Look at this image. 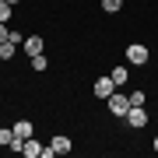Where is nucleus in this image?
Returning a JSON list of instances; mask_svg holds the SVG:
<instances>
[{"label":"nucleus","instance_id":"nucleus-4","mask_svg":"<svg viewBox=\"0 0 158 158\" xmlns=\"http://www.w3.org/2000/svg\"><path fill=\"white\" fill-rule=\"evenodd\" d=\"M123 119H127V123H130V127H134V130H144V127H148V119H151V116H148V113H144V106H130Z\"/></svg>","mask_w":158,"mask_h":158},{"label":"nucleus","instance_id":"nucleus-15","mask_svg":"<svg viewBox=\"0 0 158 158\" xmlns=\"http://www.w3.org/2000/svg\"><path fill=\"white\" fill-rule=\"evenodd\" d=\"M130 95V106H144L148 102V91H127Z\"/></svg>","mask_w":158,"mask_h":158},{"label":"nucleus","instance_id":"nucleus-5","mask_svg":"<svg viewBox=\"0 0 158 158\" xmlns=\"http://www.w3.org/2000/svg\"><path fill=\"white\" fill-rule=\"evenodd\" d=\"M21 49L28 53V56H39V53H46V39H42V35H25Z\"/></svg>","mask_w":158,"mask_h":158},{"label":"nucleus","instance_id":"nucleus-17","mask_svg":"<svg viewBox=\"0 0 158 158\" xmlns=\"http://www.w3.org/2000/svg\"><path fill=\"white\" fill-rule=\"evenodd\" d=\"M7 4H14V7H18V4H21V0H7Z\"/></svg>","mask_w":158,"mask_h":158},{"label":"nucleus","instance_id":"nucleus-10","mask_svg":"<svg viewBox=\"0 0 158 158\" xmlns=\"http://www.w3.org/2000/svg\"><path fill=\"white\" fill-rule=\"evenodd\" d=\"M109 74H113V81H116V88H119V85H127V81H130V70H127V67H113V70H109Z\"/></svg>","mask_w":158,"mask_h":158},{"label":"nucleus","instance_id":"nucleus-3","mask_svg":"<svg viewBox=\"0 0 158 158\" xmlns=\"http://www.w3.org/2000/svg\"><path fill=\"white\" fill-rule=\"evenodd\" d=\"M91 91H95V98H109V95L116 91V81H113V74H102V77H95Z\"/></svg>","mask_w":158,"mask_h":158},{"label":"nucleus","instance_id":"nucleus-12","mask_svg":"<svg viewBox=\"0 0 158 158\" xmlns=\"http://www.w3.org/2000/svg\"><path fill=\"white\" fill-rule=\"evenodd\" d=\"M28 63H32V70H46V67H49V60H46V53H39V56H28Z\"/></svg>","mask_w":158,"mask_h":158},{"label":"nucleus","instance_id":"nucleus-11","mask_svg":"<svg viewBox=\"0 0 158 158\" xmlns=\"http://www.w3.org/2000/svg\"><path fill=\"white\" fill-rule=\"evenodd\" d=\"M14 144V127H0V148H11Z\"/></svg>","mask_w":158,"mask_h":158},{"label":"nucleus","instance_id":"nucleus-6","mask_svg":"<svg viewBox=\"0 0 158 158\" xmlns=\"http://www.w3.org/2000/svg\"><path fill=\"white\" fill-rule=\"evenodd\" d=\"M49 144H53V151H56V155H70V151H74V141H70L67 134H56Z\"/></svg>","mask_w":158,"mask_h":158},{"label":"nucleus","instance_id":"nucleus-9","mask_svg":"<svg viewBox=\"0 0 158 158\" xmlns=\"http://www.w3.org/2000/svg\"><path fill=\"white\" fill-rule=\"evenodd\" d=\"M14 53H18V42H14V39L0 42V60H4V63H7V60H14Z\"/></svg>","mask_w":158,"mask_h":158},{"label":"nucleus","instance_id":"nucleus-18","mask_svg":"<svg viewBox=\"0 0 158 158\" xmlns=\"http://www.w3.org/2000/svg\"><path fill=\"white\" fill-rule=\"evenodd\" d=\"M151 148H155V151H158V137H155V144H151Z\"/></svg>","mask_w":158,"mask_h":158},{"label":"nucleus","instance_id":"nucleus-7","mask_svg":"<svg viewBox=\"0 0 158 158\" xmlns=\"http://www.w3.org/2000/svg\"><path fill=\"white\" fill-rule=\"evenodd\" d=\"M42 148H46L42 141H35V137H28V141L21 144V155H25V158H42Z\"/></svg>","mask_w":158,"mask_h":158},{"label":"nucleus","instance_id":"nucleus-14","mask_svg":"<svg viewBox=\"0 0 158 158\" xmlns=\"http://www.w3.org/2000/svg\"><path fill=\"white\" fill-rule=\"evenodd\" d=\"M14 14V4H7V0H0V21H11Z\"/></svg>","mask_w":158,"mask_h":158},{"label":"nucleus","instance_id":"nucleus-1","mask_svg":"<svg viewBox=\"0 0 158 158\" xmlns=\"http://www.w3.org/2000/svg\"><path fill=\"white\" fill-rule=\"evenodd\" d=\"M148 60H151V49H148L144 42H130L127 46V63L130 67H144Z\"/></svg>","mask_w":158,"mask_h":158},{"label":"nucleus","instance_id":"nucleus-2","mask_svg":"<svg viewBox=\"0 0 158 158\" xmlns=\"http://www.w3.org/2000/svg\"><path fill=\"white\" fill-rule=\"evenodd\" d=\"M106 106H109V113H113L116 119H123L127 109H130V95H127V91H113V95L106 98Z\"/></svg>","mask_w":158,"mask_h":158},{"label":"nucleus","instance_id":"nucleus-8","mask_svg":"<svg viewBox=\"0 0 158 158\" xmlns=\"http://www.w3.org/2000/svg\"><path fill=\"white\" fill-rule=\"evenodd\" d=\"M14 137H21V141L35 137V127H32V119H18V123H14Z\"/></svg>","mask_w":158,"mask_h":158},{"label":"nucleus","instance_id":"nucleus-13","mask_svg":"<svg viewBox=\"0 0 158 158\" xmlns=\"http://www.w3.org/2000/svg\"><path fill=\"white\" fill-rule=\"evenodd\" d=\"M102 11H106V14H116V11H123V0H102Z\"/></svg>","mask_w":158,"mask_h":158},{"label":"nucleus","instance_id":"nucleus-16","mask_svg":"<svg viewBox=\"0 0 158 158\" xmlns=\"http://www.w3.org/2000/svg\"><path fill=\"white\" fill-rule=\"evenodd\" d=\"M11 39V28H7V21H0V42H7Z\"/></svg>","mask_w":158,"mask_h":158}]
</instances>
